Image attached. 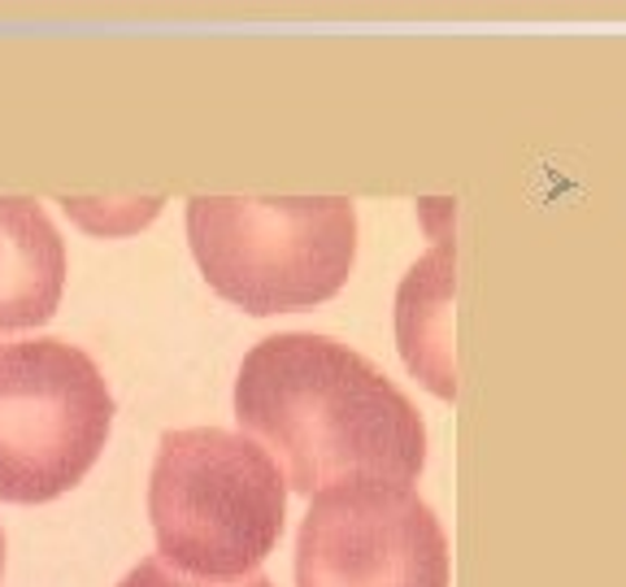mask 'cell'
<instances>
[{"mask_svg": "<svg viewBox=\"0 0 626 587\" xmlns=\"http://www.w3.org/2000/svg\"><path fill=\"white\" fill-rule=\"evenodd\" d=\"M157 557L192 579H248L278 548L287 479L253 436L223 427L166 431L148 475Z\"/></svg>", "mask_w": 626, "mask_h": 587, "instance_id": "2", "label": "cell"}, {"mask_svg": "<svg viewBox=\"0 0 626 587\" xmlns=\"http://www.w3.org/2000/svg\"><path fill=\"white\" fill-rule=\"evenodd\" d=\"M231 405L296 497L349 483L413 488L427 470L418 405L370 358L322 331H278L253 344Z\"/></svg>", "mask_w": 626, "mask_h": 587, "instance_id": "1", "label": "cell"}, {"mask_svg": "<svg viewBox=\"0 0 626 587\" xmlns=\"http://www.w3.org/2000/svg\"><path fill=\"white\" fill-rule=\"evenodd\" d=\"M448 584V536L413 488L349 483L310 497L296 531V587Z\"/></svg>", "mask_w": 626, "mask_h": 587, "instance_id": "5", "label": "cell"}, {"mask_svg": "<svg viewBox=\"0 0 626 587\" xmlns=\"http://www.w3.org/2000/svg\"><path fill=\"white\" fill-rule=\"evenodd\" d=\"M187 244L205 283L253 317L331 301L358 266L349 196H192Z\"/></svg>", "mask_w": 626, "mask_h": 587, "instance_id": "3", "label": "cell"}, {"mask_svg": "<svg viewBox=\"0 0 626 587\" xmlns=\"http://www.w3.org/2000/svg\"><path fill=\"white\" fill-rule=\"evenodd\" d=\"M452 266L457 248L452 239L431 244L397 292V344L409 374L436 392L440 401L457 397V365H452Z\"/></svg>", "mask_w": 626, "mask_h": 587, "instance_id": "7", "label": "cell"}, {"mask_svg": "<svg viewBox=\"0 0 626 587\" xmlns=\"http://www.w3.org/2000/svg\"><path fill=\"white\" fill-rule=\"evenodd\" d=\"M66 292V239L31 196H0V335L36 331Z\"/></svg>", "mask_w": 626, "mask_h": 587, "instance_id": "6", "label": "cell"}, {"mask_svg": "<svg viewBox=\"0 0 626 587\" xmlns=\"http://www.w3.org/2000/svg\"><path fill=\"white\" fill-rule=\"evenodd\" d=\"M118 587H274L257 570V575H248V579H231V584H214V579H192V575H183L175 570L170 561H162V557H144L135 570H127V579Z\"/></svg>", "mask_w": 626, "mask_h": 587, "instance_id": "8", "label": "cell"}, {"mask_svg": "<svg viewBox=\"0 0 626 587\" xmlns=\"http://www.w3.org/2000/svg\"><path fill=\"white\" fill-rule=\"evenodd\" d=\"M0 587H4V531H0Z\"/></svg>", "mask_w": 626, "mask_h": 587, "instance_id": "9", "label": "cell"}, {"mask_svg": "<svg viewBox=\"0 0 626 587\" xmlns=\"http://www.w3.org/2000/svg\"><path fill=\"white\" fill-rule=\"evenodd\" d=\"M114 427V397L79 344H0V500L45 505L84 483Z\"/></svg>", "mask_w": 626, "mask_h": 587, "instance_id": "4", "label": "cell"}]
</instances>
